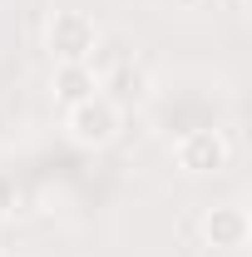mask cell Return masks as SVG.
Listing matches in <instances>:
<instances>
[{"label": "cell", "mask_w": 252, "mask_h": 257, "mask_svg": "<svg viewBox=\"0 0 252 257\" xmlns=\"http://www.w3.org/2000/svg\"><path fill=\"white\" fill-rule=\"evenodd\" d=\"M124 128V109L114 94H89L64 109V139L79 149H109Z\"/></svg>", "instance_id": "cell-1"}, {"label": "cell", "mask_w": 252, "mask_h": 257, "mask_svg": "<svg viewBox=\"0 0 252 257\" xmlns=\"http://www.w3.org/2000/svg\"><path fill=\"white\" fill-rule=\"evenodd\" d=\"M173 163L178 173L188 178H208V173H222L232 163V139L222 134L218 124H193L173 139Z\"/></svg>", "instance_id": "cell-2"}, {"label": "cell", "mask_w": 252, "mask_h": 257, "mask_svg": "<svg viewBox=\"0 0 252 257\" xmlns=\"http://www.w3.org/2000/svg\"><path fill=\"white\" fill-rule=\"evenodd\" d=\"M45 45H50L55 64H94V50H99L94 15H84V10H55L50 25H45Z\"/></svg>", "instance_id": "cell-3"}, {"label": "cell", "mask_w": 252, "mask_h": 257, "mask_svg": "<svg viewBox=\"0 0 252 257\" xmlns=\"http://www.w3.org/2000/svg\"><path fill=\"white\" fill-rule=\"evenodd\" d=\"M203 242L213 252H242L252 242V218L242 203H213L203 213Z\"/></svg>", "instance_id": "cell-4"}, {"label": "cell", "mask_w": 252, "mask_h": 257, "mask_svg": "<svg viewBox=\"0 0 252 257\" xmlns=\"http://www.w3.org/2000/svg\"><path fill=\"white\" fill-rule=\"evenodd\" d=\"M89 94H99L94 64H55V99H60L64 109L79 104V99H89Z\"/></svg>", "instance_id": "cell-5"}, {"label": "cell", "mask_w": 252, "mask_h": 257, "mask_svg": "<svg viewBox=\"0 0 252 257\" xmlns=\"http://www.w3.org/2000/svg\"><path fill=\"white\" fill-rule=\"evenodd\" d=\"M20 213H25V188H20V178H15V173H5V168H0V227L15 223Z\"/></svg>", "instance_id": "cell-6"}]
</instances>
